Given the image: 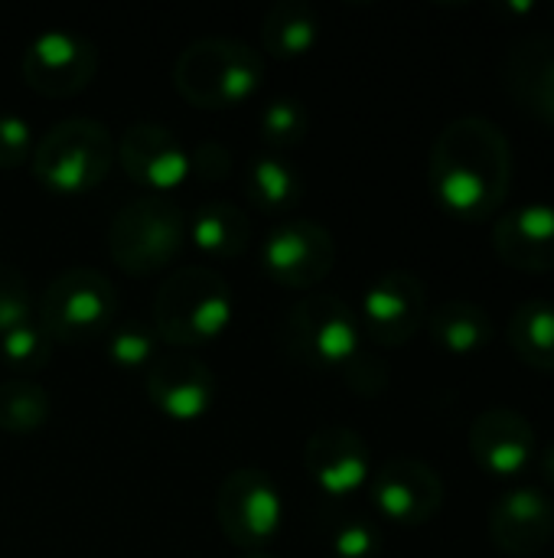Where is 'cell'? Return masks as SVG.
<instances>
[{
	"label": "cell",
	"mask_w": 554,
	"mask_h": 558,
	"mask_svg": "<svg viewBox=\"0 0 554 558\" xmlns=\"http://www.w3.org/2000/svg\"><path fill=\"white\" fill-rule=\"evenodd\" d=\"M238 558H278V556H271V553H264V549H258V553H242Z\"/></svg>",
	"instance_id": "e575fe53"
},
{
	"label": "cell",
	"mask_w": 554,
	"mask_h": 558,
	"mask_svg": "<svg viewBox=\"0 0 554 558\" xmlns=\"http://www.w3.org/2000/svg\"><path fill=\"white\" fill-rule=\"evenodd\" d=\"M428 320V291L415 271L395 268L379 275L366 294L359 311V327L379 347H405Z\"/></svg>",
	"instance_id": "8fae6325"
},
{
	"label": "cell",
	"mask_w": 554,
	"mask_h": 558,
	"mask_svg": "<svg viewBox=\"0 0 554 558\" xmlns=\"http://www.w3.org/2000/svg\"><path fill=\"white\" fill-rule=\"evenodd\" d=\"M359 314L336 294L313 291L300 298L284 320V340L291 353L320 369H340L359 350Z\"/></svg>",
	"instance_id": "52a82bcc"
},
{
	"label": "cell",
	"mask_w": 554,
	"mask_h": 558,
	"mask_svg": "<svg viewBox=\"0 0 554 558\" xmlns=\"http://www.w3.org/2000/svg\"><path fill=\"white\" fill-rule=\"evenodd\" d=\"M503 82L522 111L554 128V36L526 33L503 59Z\"/></svg>",
	"instance_id": "d6986e66"
},
{
	"label": "cell",
	"mask_w": 554,
	"mask_h": 558,
	"mask_svg": "<svg viewBox=\"0 0 554 558\" xmlns=\"http://www.w3.org/2000/svg\"><path fill=\"white\" fill-rule=\"evenodd\" d=\"M118 163L134 183L157 190L160 196L189 177V150L160 121L127 124L118 137Z\"/></svg>",
	"instance_id": "5bb4252c"
},
{
	"label": "cell",
	"mask_w": 554,
	"mask_h": 558,
	"mask_svg": "<svg viewBox=\"0 0 554 558\" xmlns=\"http://www.w3.org/2000/svg\"><path fill=\"white\" fill-rule=\"evenodd\" d=\"M513 353L542 373H554V301H526L509 320Z\"/></svg>",
	"instance_id": "cb8c5ba5"
},
{
	"label": "cell",
	"mask_w": 554,
	"mask_h": 558,
	"mask_svg": "<svg viewBox=\"0 0 554 558\" xmlns=\"http://www.w3.org/2000/svg\"><path fill=\"white\" fill-rule=\"evenodd\" d=\"M189 242L212 258H235L251 242V219L229 199H209L189 216Z\"/></svg>",
	"instance_id": "ffe728a7"
},
{
	"label": "cell",
	"mask_w": 554,
	"mask_h": 558,
	"mask_svg": "<svg viewBox=\"0 0 554 558\" xmlns=\"http://www.w3.org/2000/svg\"><path fill=\"white\" fill-rule=\"evenodd\" d=\"M490 543L509 558H532L554 536V500L539 487H516L496 497L487 517Z\"/></svg>",
	"instance_id": "9a60e30c"
},
{
	"label": "cell",
	"mask_w": 554,
	"mask_h": 558,
	"mask_svg": "<svg viewBox=\"0 0 554 558\" xmlns=\"http://www.w3.org/2000/svg\"><path fill=\"white\" fill-rule=\"evenodd\" d=\"M320 39V13L307 0H278L261 20V46L274 59H297Z\"/></svg>",
	"instance_id": "7402d4cb"
},
{
	"label": "cell",
	"mask_w": 554,
	"mask_h": 558,
	"mask_svg": "<svg viewBox=\"0 0 554 558\" xmlns=\"http://www.w3.org/2000/svg\"><path fill=\"white\" fill-rule=\"evenodd\" d=\"M264 82V52L235 36H199L173 62L176 92L196 108H229Z\"/></svg>",
	"instance_id": "3957f363"
},
{
	"label": "cell",
	"mask_w": 554,
	"mask_h": 558,
	"mask_svg": "<svg viewBox=\"0 0 554 558\" xmlns=\"http://www.w3.org/2000/svg\"><path fill=\"white\" fill-rule=\"evenodd\" d=\"M372 507L398 526H424L444 507L441 474L418 458H392L369 477Z\"/></svg>",
	"instance_id": "7c38bea8"
},
{
	"label": "cell",
	"mask_w": 554,
	"mask_h": 558,
	"mask_svg": "<svg viewBox=\"0 0 554 558\" xmlns=\"http://www.w3.org/2000/svg\"><path fill=\"white\" fill-rule=\"evenodd\" d=\"M470 454L477 468H483L493 477H516L529 464H535L539 454V435L532 422L516 409H487L470 425Z\"/></svg>",
	"instance_id": "e0dca14e"
},
{
	"label": "cell",
	"mask_w": 554,
	"mask_h": 558,
	"mask_svg": "<svg viewBox=\"0 0 554 558\" xmlns=\"http://www.w3.org/2000/svg\"><path fill=\"white\" fill-rule=\"evenodd\" d=\"M336 265V239L317 219H287L261 242V271L294 291L317 288Z\"/></svg>",
	"instance_id": "30bf717a"
},
{
	"label": "cell",
	"mask_w": 554,
	"mask_h": 558,
	"mask_svg": "<svg viewBox=\"0 0 554 558\" xmlns=\"http://www.w3.org/2000/svg\"><path fill=\"white\" fill-rule=\"evenodd\" d=\"M428 330L431 340L457 356L477 353L483 347H490L493 340V320L487 314V307L473 304V301H444L441 307L428 311Z\"/></svg>",
	"instance_id": "603a6c76"
},
{
	"label": "cell",
	"mask_w": 554,
	"mask_h": 558,
	"mask_svg": "<svg viewBox=\"0 0 554 558\" xmlns=\"http://www.w3.org/2000/svg\"><path fill=\"white\" fill-rule=\"evenodd\" d=\"M552 16H554V7H552Z\"/></svg>",
	"instance_id": "d590c367"
},
{
	"label": "cell",
	"mask_w": 554,
	"mask_h": 558,
	"mask_svg": "<svg viewBox=\"0 0 554 558\" xmlns=\"http://www.w3.org/2000/svg\"><path fill=\"white\" fill-rule=\"evenodd\" d=\"M535 464H539L542 477H545V481L554 487V441H549V445L535 454Z\"/></svg>",
	"instance_id": "836d02e7"
},
{
	"label": "cell",
	"mask_w": 554,
	"mask_h": 558,
	"mask_svg": "<svg viewBox=\"0 0 554 558\" xmlns=\"http://www.w3.org/2000/svg\"><path fill=\"white\" fill-rule=\"evenodd\" d=\"M493 248L503 265L526 275L554 271V206L526 203L506 209L493 226Z\"/></svg>",
	"instance_id": "ac0fdd59"
},
{
	"label": "cell",
	"mask_w": 554,
	"mask_h": 558,
	"mask_svg": "<svg viewBox=\"0 0 554 558\" xmlns=\"http://www.w3.org/2000/svg\"><path fill=\"white\" fill-rule=\"evenodd\" d=\"M304 468L323 494L349 497L369 484L372 451L359 432L346 425H323L304 445Z\"/></svg>",
	"instance_id": "2e32d148"
},
{
	"label": "cell",
	"mask_w": 554,
	"mask_h": 558,
	"mask_svg": "<svg viewBox=\"0 0 554 558\" xmlns=\"http://www.w3.org/2000/svg\"><path fill=\"white\" fill-rule=\"evenodd\" d=\"M330 549L336 558H376L382 549V533L366 517H346L333 526Z\"/></svg>",
	"instance_id": "f546056e"
},
{
	"label": "cell",
	"mask_w": 554,
	"mask_h": 558,
	"mask_svg": "<svg viewBox=\"0 0 554 558\" xmlns=\"http://www.w3.org/2000/svg\"><path fill=\"white\" fill-rule=\"evenodd\" d=\"M147 399L173 422H196L216 405L219 379L212 366L186 350L160 353L144 376Z\"/></svg>",
	"instance_id": "4fadbf2b"
},
{
	"label": "cell",
	"mask_w": 554,
	"mask_h": 558,
	"mask_svg": "<svg viewBox=\"0 0 554 558\" xmlns=\"http://www.w3.org/2000/svg\"><path fill=\"white\" fill-rule=\"evenodd\" d=\"M261 137L264 144H271L274 154L287 150V147H297L304 137H307V128H310V111L300 98L294 95H281V98H271L264 108H261Z\"/></svg>",
	"instance_id": "4316f807"
},
{
	"label": "cell",
	"mask_w": 554,
	"mask_h": 558,
	"mask_svg": "<svg viewBox=\"0 0 554 558\" xmlns=\"http://www.w3.org/2000/svg\"><path fill=\"white\" fill-rule=\"evenodd\" d=\"M340 369H343L346 386H349L356 396L376 399V396H382V392L389 389V363H385L382 356L362 350V347H359Z\"/></svg>",
	"instance_id": "4dcf8cb0"
},
{
	"label": "cell",
	"mask_w": 554,
	"mask_h": 558,
	"mask_svg": "<svg viewBox=\"0 0 554 558\" xmlns=\"http://www.w3.org/2000/svg\"><path fill=\"white\" fill-rule=\"evenodd\" d=\"M235 314V294L209 265L173 268L153 294V330L176 350L219 340Z\"/></svg>",
	"instance_id": "7a4b0ae2"
},
{
	"label": "cell",
	"mask_w": 554,
	"mask_h": 558,
	"mask_svg": "<svg viewBox=\"0 0 554 558\" xmlns=\"http://www.w3.org/2000/svg\"><path fill=\"white\" fill-rule=\"evenodd\" d=\"M157 330L140 324V320H124L114 324L104 333V353L118 369H147L160 353H157Z\"/></svg>",
	"instance_id": "83f0119b"
},
{
	"label": "cell",
	"mask_w": 554,
	"mask_h": 558,
	"mask_svg": "<svg viewBox=\"0 0 554 558\" xmlns=\"http://www.w3.org/2000/svg\"><path fill=\"white\" fill-rule=\"evenodd\" d=\"M52 340L49 333L29 320V324H20L7 333H0V360L20 376V379H33L36 373H42L52 360Z\"/></svg>",
	"instance_id": "484cf974"
},
{
	"label": "cell",
	"mask_w": 554,
	"mask_h": 558,
	"mask_svg": "<svg viewBox=\"0 0 554 558\" xmlns=\"http://www.w3.org/2000/svg\"><path fill=\"white\" fill-rule=\"evenodd\" d=\"M235 160H232V150L222 144V141H199L193 150H189V173H196L202 183H222L229 180Z\"/></svg>",
	"instance_id": "d6a6232c"
},
{
	"label": "cell",
	"mask_w": 554,
	"mask_h": 558,
	"mask_svg": "<svg viewBox=\"0 0 554 558\" xmlns=\"http://www.w3.org/2000/svg\"><path fill=\"white\" fill-rule=\"evenodd\" d=\"M216 520L229 543L258 553L284 523V500L274 477L255 464L229 471L216 494Z\"/></svg>",
	"instance_id": "ba28073f"
},
{
	"label": "cell",
	"mask_w": 554,
	"mask_h": 558,
	"mask_svg": "<svg viewBox=\"0 0 554 558\" xmlns=\"http://www.w3.org/2000/svg\"><path fill=\"white\" fill-rule=\"evenodd\" d=\"M118 314V291L98 268L75 265L49 281L39 298L36 324L52 343H85L111 330Z\"/></svg>",
	"instance_id": "8992f818"
},
{
	"label": "cell",
	"mask_w": 554,
	"mask_h": 558,
	"mask_svg": "<svg viewBox=\"0 0 554 558\" xmlns=\"http://www.w3.org/2000/svg\"><path fill=\"white\" fill-rule=\"evenodd\" d=\"M428 183L447 216L487 222L513 190V144L506 131L483 114L447 121L431 144Z\"/></svg>",
	"instance_id": "6da1fadb"
},
{
	"label": "cell",
	"mask_w": 554,
	"mask_h": 558,
	"mask_svg": "<svg viewBox=\"0 0 554 558\" xmlns=\"http://www.w3.org/2000/svg\"><path fill=\"white\" fill-rule=\"evenodd\" d=\"M33 320V291L29 278L16 268L0 262V333Z\"/></svg>",
	"instance_id": "f1b7e54d"
},
{
	"label": "cell",
	"mask_w": 554,
	"mask_h": 558,
	"mask_svg": "<svg viewBox=\"0 0 554 558\" xmlns=\"http://www.w3.org/2000/svg\"><path fill=\"white\" fill-rule=\"evenodd\" d=\"M118 160V141L111 128L88 114H72L56 121L33 144V177L49 193L75 196L95 190Z\"/></svg>",
	"instance_id": "277c9868"
},
{
	"label": "cell",
	"mask_w": 554,
	"mask_h": 558,
	"mask_svg": "<svg viewBox=\"0 0 554 558\" xmlns=\"http://www.w3.org/2000/svg\"><path fill=\"white\" fill-rule=\"evenodd\" d=\"M189 242V216L170 196H137L108 226V252L127 275L147 278L170 268Z\"/></svg>",
	"instance_id": "5b68a950"
},
{
	"label": "cell",
	"mask_w": 554,
	"mask_h": 558,
	"mask_svg": "<svg viewBox=\"0 0 554 558\" xmlns=\"http://www.w3.org/2000/svg\"><path fill=\"white\" fill-rule=\"evenodd\" d=\"M245 196L261 213H291L304 196V177L284 154L264 150L255 154L245 167Z\"/></svg>",
	"instance_id": "44dd1931"
},
{
	"label": "cell",
	"mask_w": 554,
	"mask_h": 558,
	"mask_svg": "<svg viewBox=\"0 0 554 558\" xmlns=\"http://www.w3.org/2000/svg\"><path fill=\"white\" fill-rule=\"evenodd\" d=\"M52 399L36 379H7L0 383V428L10 435H29L49 422Z\"/></svg>",
	"instance_id": "d4e9b609"
},
{
	"label": "cell",
	"mask_w": 554,
	"mask_h": 558,
	"mask_svg": "<svg viewBox=\"0 0 554 558\" xmlns=\"http://www.w3.org/2000/svg\"><path fill=\"white\" fill-rule=\"evenodd\" d=\"M98 72V46L75 29H39L23 49V78L46 98H72L91 85Z\"/></svg>",
	"instance_id": "9c48e42d"
},
{
	"label": "cell",
	"mask_w": 554,
	"mask_h": 558,
	"mask_svg": "<svg viewBox=\"0 0 554 558\" xmlns=\"http://www.w3.org/2000/svg\"><path fill=\"white\" fill-rule=\"evenodd\" d=\"M33 157V124L16 111H0V170L23 167Z\"/></svg>",
	"instance_id": "1f68e13d"
}]
</instances>
